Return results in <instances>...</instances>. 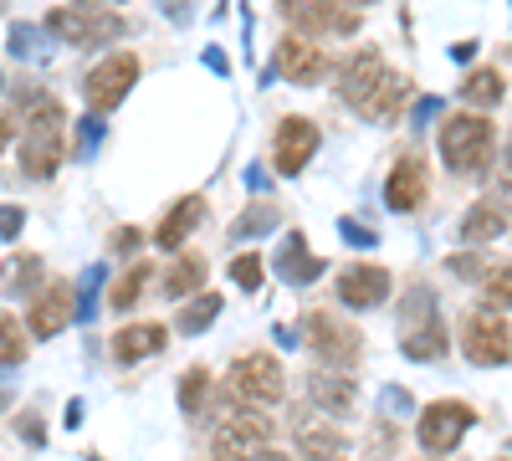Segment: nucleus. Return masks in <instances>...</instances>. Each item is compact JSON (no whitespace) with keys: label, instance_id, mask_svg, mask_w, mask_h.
<instances>
[{"label":"nucleus","instance_id":"obj_1","mask_svg":"<svg viewBox=\"0 0 512 461\" xmlns=\"http://www.w3.org/2000/svg\"><path fill=\"white\" fill-rule=\"evenodd\" d=\"M62 154H67L62 103L57 98H36V108L26 113V129H21V175L52 180L62 170Z\"/></svg>","mask_w":512,"mask_h":461},{"label":"nucleus","instance_id":"obj_2","mask_svg":"<svg viewBox=\"0 0 512 461\" xmlns=\"http://www.w3.org/2000/svg\"><path fill=\"white\" fill-rule=\"evenodd\" d=\"M497 154V129L487 113H451L441 123V159L451 175H487Z\"/></svg>","mask_w":512,"mask_h":461},{"label":"nucleus","instance_id":"obj_3","mask_svg":"<svg viewBox=\"0 0 512 461\" xmlns=\"http://www.w3.org/2000/svg\"><path fill=\"white\" fill-rule=\"evenodd\" d=\"M303 344L318 364L328 369H354L364 359V333L344 318V313H328V308H313L303 313Z\"/></svg>","mask_w":512,"mask_h":461},{"label":"nucleus","instance_id":"obj_4","mask_svg":"<svg viewBox=\"0 0 512 461\" xmlns=\"http://www.w3.org/2000/svg\"><path fill=\"white\" fill-rule=\"evenodd\" d=\"M47 31L57 41H67V47H108V41H118L128 31V21L118 11H108L103 0H82V6H57L47 11Z\"/></svg>","mask_w":512,"mask_h":461},{"label":"nucleus","instance_id":"obj_5","mask_svg":"<svg viewBox=\"0 0 512 461\" xmlns=\"http://www.w3.org/2000/svg\"><path fill=\"white\" fill-rule=\"evenodd\" d=\"M226 390L236 405H282L287 400V369L277 354H241L231 369H226Z\"/></svg>","mask_w":512,"mask_h":461},{"label":"nucleus","instance_id":"obj_6","mask_svg":"<svg viewBox=\"0 0 512 461\" xmlns=\"http://www.w3.org/2000/svg\"><path fill=\"white\" fill-rule=\"evenodd\" d=\"M400 354L415 359V364H431L446 354V323L436 313V298L425 287L410 292V303H405V323H400Z\"/></svg>","mask_w":512,"mask_h":461},{"label":"nucleus","instance_id":"obj_7","mask_svg":"<svg viewBox=\"0 0 512 461\" xmlns=\"http://www.w3.org/2000/svg\"><path fill=\"white\" fill-rule=\"evenodd\" d=\"M461 354L482 364V369H497L512 359V323L502 318V308H472L461 318Z\"/></svg>","mask_w":512,"mask_h":461},{"label":"nucleus","instance_id":"obj_8","mask_svg":"<svg viewBox=\"0 0 512 461\" xmlns=\"http://www.w3.org/2000/svg\"><path fill=\"white\" fill-rule=\"evenodd\" d=\"M277 11L287 26H297V36H354L359 31V11L349 0H277Z\"/></svg>","mask_w":512,"mask_h":461},{"label":"nucleus","instance_id":"obj_9","mask_svg":"<svg viewBox=\"0 0 512 461\" xmlns=\"http://www.w3.org/2000/svg\"><path fill=\"white\" fill-rule=\"evenodd\" d=\"M139 57L134 52H113V57H103L88 77H82V98H88V108L103 118V113H113L128 93H134V82H139Z\"/></svg>","mask_w":512,"mask_h":461},{"label":"nucleus","instance_id":"obj_10","mask_svg":"<svg viewBox=\"0 0 512 461\" xmlns=\"http://www.w3.org/2000/svg\"><path fill=\"white\" fill-rule=\"evenodd\" d=\"M272 415L262 410V405H236L226 421H221V431H216V461H241V456H251V451H262V446H272Z\"/></svg>","mask_w":512,"mask_h":461},{"label":"nucleus","instance_id":"obj_11","mask_svg":"<svg viewBox=\"0 0 512 461\" xmlns=\"http://www.w3.org/2000/svg\"><path fill=\"white\" fill-rule=\"evenodd\" d=\"M472 426H477V410L466 400H431L420 410V446L431 456H451Z\"/></svg>","mask_w":512,"mask_h":461},{"label":"nucleus","instance_id":"obj_12","mask_svg":"<svg viewBox=\"0 0 512 461\" xmlns=\"http://www.w3.org/2000/svg\"><path fill=\"white\" fill-rule=\"evenodd\" d=\"M384 57L374 52V47H364V52H354L349 62H338V77H333V93H338V103H349V108H364L369 98H374V88L384 82Z\"/></svg>","mask_w":512,"mask_h":461},{"label":"nucleus","instance_id":"obj_13","mask_svg":"<svg viewBox=\"0 0 512 461\" xmlns=\"http://www.w3.org/2000/svg\"><path fill=\"white\" fill-rule=\"evenodd\" d=\"M318 154V123L308 118H282L277 123V139H272V164L277 175H303Z\"/></svg>","mask_w":512,"mask_h":461},{"label":"nucleus","instance_id":"obj_14","mask_svg":"<svg viewBox=\"0 0 512 461\" xmlns=\"http://www.w3.org/2000/svg\"><path fill=\"white\" fill-rule=\"evenodd\" d=\"M292 441H297V456L303 461H349V436L328 421H318L313 410L292 415Z\"/></svg>","mask_w":512,"mask_h":461},{"label":"nucleus","instance_id":"obj_15","mask_svg":"<svg viewBox=\"0 0 512 461\" xmlns=\"http://www.w3.org/2000/svg\"><path fill=\"white\" fill-rule=\"evenodd\" d=\"M277 72L287 82H297V88H313V82H323L333 72L328 52L318 47V41L308 36H282V47H277Z\"/></svg>","mask_w":512,"mask_h":461},{"label":"nucleus","instance_id":"obj_16","mask_svg":"<svg viewBox=\"0 0 512 461\" xmlns=\"http://www.w3.org/2000/svg\"><path fill=\"white\" fill-rule=\"evenodd\" d=\"M72 318H77V292H72V282H47V287H41V298L31 303L26 328H31V339H57Z\"/></svg>","mask_w":512,"mask_h":461},{"label":"nucleus","instance_id":"obj_17","mask_svg":"<svg viewBox=\"0 0 512 461\" xmlns=\"http://www.w3.org/2000/svg\"><path fill=\"white\" fill-rule=\"evenodd\" d=\"M395 292V277H390V267H374V262H354L344 277H338V298H344L354 313H369V308H379L384 298Z\"/></svg>","mask_w":512,"mask_h":461},{"label":"nucleus","instance_id":"obj_18","mask_svg":"<svg viewBox=\"0 0 512 461\" xmlns=\"http://www.w3.org/2000/svg\"><path fill=\"white\" fill-rule=\"evenodd\" d=\"M354 374L349 369H328V364H318V369H308V405L313 410H323V415H349L354 410Z\"/></svg>","mask_w":512,"mask_h":461},{"label":"nucleus","instance_id":"obj_19","mask_svg":"<svg viewBox=\"0 0 512 461\" xmlns=\"http://www.w3.org/2000/svg\"><path fill=\"white\" fill-rule=\"evenodd\" d=\"M425 190H431V175H425V159H415V154H405L395 170H390V180H384V205L390 211H400V216H410L415 205L425 200Z\"/></svg>","mask_w":512,"mask_h":461},{"label":"nucleus","instance_id":"obj_20","mask_svg":"<svg viewBox=\"0 0 512 461\" xmlns=\"http://www.w3.org/2000/svg\"><path fill=\"white\" fill-rule=\"evenodd\" d=\"M164 344H169L164 323H128V328H118L113 339H108V349H113V359H118V364L154 359V354H164Z\"/></svg>","mask_w":512,"mask_h":461},{"label":"nucleus","instance_id":"obj_21","mask_svg":"<svg viewBox=\"0 0 512 461\" xmlns=\"http://www.w3.org/2000/svg\"><path fill=\"white\" fill-rule=\"evenodd\" d=\"M200 221H205V200H200V195H185V200L169 205V216L159 221L154 241H159L164 251H180V246H185V236H190Z\"/></svg>","mask_w":512,"mask_h":461},{"label":"nucleus","instance_id":"obj_22","mask_svg":"<svg viewBox=\"0 0 512 461\" xmlns=\"http://www.w3.org/2000/svg\"><path fill=\"white\" fill-rule=\"evenodd\" d=\"M405 103H410V77L405 72H384V82L374 88V98L359 108L369 123H395L400 113H405Z\"/></svg>","mask_w":512,"mask_h":461},{"label":"nucleus","instance_id":"obj_23","mask_svg":"<svg viewBox=\"0 0 512 461\" xmlns=\"http://www.w3.org/2000/svg\"><path fill=\"white\" fill-rule=\"evenodd\" d=\"M277 272H282L287 282H318L323 257H318V251H308V241H303V236H287V241H282V251H277Z\"/></svg>","mask_w":512,"mask_h":461},{"label":"nucleus","instance_id":"obj_24","mask_svg":"<svg viewBox=\"0 0 512 461\" xmlns=\"http://www.w3.org/2000/svg\"><path fill=\"white\" fill-rule=\"evenodd\" d=\"M507 231V211H502V200H477L472 211L461 216V236L466 241H492Z\"/></svg>","mask_w":512,"mask_h":461},{"label":"nucleus","instance_id":"obj_25","mask_svg":"<svg viewBox=\"0 0 512 461\" xmlns=\"http://www.w3.org/2000/svg\"><path fill=\"white\" fill-rule=\"evenodd\" d=\"M461 98L472 108H497L502 103V72L497 67H472L461 77Z\"/></svg>","mask_w":512,"mask_h":461},{"label":"nucleus","instance_id":"obj_26","mask_svg":"<svg viewBox=\"0 0 512 461\" xmlns=\"http://www.w3.org/2000/svg\"><path fill=\"white\" fill-rule=\"evenodd\" d=\"M200 282H205V257L185 251V257H175V267L164 272V298H190V292H200Z\"/></svg>","mask_w":512,"mask_h":461},{"label":"nucleus","instance_id":"obj_27","mask_svg":"<svg viewBox=\"0 0 512 461\" xmlns=\"http://www.w3.org/2000/svg\"><path fill=\"white\" fill-rule=\"evenodd\" d=\"M149 262H134V267H123V277L108 287V308H118V313H128L139 303V292H144V282H149Z\"/></svg>","mask_w":512,"mask_h":461},{"label":"nucleus","instance_id":"obj_28","mask_svg":"<svg viewBox=\"0 0 512 461\" xmlns=\"http://www.w3.org/2000/svg\"><path fill=\"white\" fill-rule=\"evenodd\" d=\"M31 354V328H21L16 313L0 308V364H21Z\"/></svg>","mask_w":512,"mask_h":461},{"label":"nucleus","instance_id":"obj_29","mask_svg":"<svg viewBox=\"0 0 512 461\" xmlns=\"http://www.w3.org/2000/svg\"><path fill=\"white\" fill-rule=\"evenodd\" d=\"M216 313H221V298L216 292H200V298L185 303V313H180V333H205L210 323H216Z\"/></svg>","mask_w":512,"mask_h":461},{"label":"nucleus","instance_id":"obj_30","mask_svg":"<svg viewBox=\"0 0 512 461\" xmlns=\"http://www.w3.org/2000/svg\"><path fill=\"white\" fill-rule=\"evenodd\" d=\"M482 292L492 308H512V262H492L482 272Z\"/></svg>","mask_w":512,"mask_h":461},{"label":"nucleus","instance_id":"obj_31","mask_svg":"<svg viewBox=\"0 0 512 461\" xmlns=\"http://www.w3.org/2000/svg\"><path fill=\"white\" fill-rule=\"evenodd\" d=\"M205 395H210V369H190L185 380H180V410L195 415L205 405Z\"/></svg>","mask_w":512,"mask_h":461},{"label":"nucleus","instance_id":"obj_32","mask_svg":"<svg viewBox=\"0 0 512 461\" xmlns=\"http://www.w3.org/2000/svg\"><path fill=\"white\" fill-rule=\"evenodd\" d=\"M36 272H41V257H11L6 262V292H21V287H36Z\"/></svg>","mask_w":512,"mask_h":461},{"label":"nucleus","instance_id":"obj_33","mask_svg":"<svg viewBox=\"0 0 512 461\" xmlns=\"http://www.w3.org/2000/svg\"><path fill=\"white\" fill-rule=\"evenodd\" d=\"M262 272H267V262H262V257H251V251L231 262V282H236L241 292H256V287H262Z\"/></svg>","mask_w":512,"mask_h":461},{"label":"nucleus","instance_id":"obj_34","mask_svg":"<svg viewBox=\"0 0 512 461\" xmlns=\"http://www.w3.org/2000/svg\"><path fill=\"white\" fill-rule=\"evenodd\" d=\"M446 267L466 282H482V272L492 267V257H482V251H456V257H446Z\"/></svg>","mask_w":512,"mask_h":461},{"label":"nucleus","instance_id":"obj_35","mask_svg":"<svg viewBox=\"0 0 512 461\" xmlns=\"http://www.w3.org/2000/svg\"><path fill=\"white\" fill-rule=\"evenodd\" d=\"M262 226H272V205H251V211L231 226V236H256Z\"/></svg>","mask_w":512,"mask_h":461},{"label":"nucleus","instance_id":"obj_36","mask_svg":"<svg viewBox=\"0 0 512 461\" xmlns=\"http://www.w3.org/2000/svg\"><path fill=\"white\" fill-rule=\"evenodd\" d=\"M21 226H26V211H21V205H0V241L21 236Z\"/></svg>","mask_w":512,"mask_h":461},{"label":"nucleus","instance_id":"obj_37","mask_svg":"<svg viewBox=\"0 0 512 461\" xmlns=\"http://www.w3.org/2000/svg\"><path fill=\"white\" fill-rule=\"evenodd\" d=\"M241 461H292V456H282V451H272V446H262V451H251V456H241Z\"/></svg>","mask_w":512,"mask_h":461},{"label":"nucleus","instance_id":"obj_38","mask_svg":"<svg viewBox=\"0 0 512 461\" xmlns=\"http://www.w3.org/2000/svg\"><path fill=\"white\" fill-rule=\"evenodd\" d=\"M11 134H16V123H11V113H0V149H11Z\"/></svg>","mask_w":512,"mask_h":461},{"label":"nucleus","instance_id":"obj_39","mask_svg":"<svg viewBox=\"0 0 512 461\" xmlns=\"http://www.w3.org/2000/svg\"><path fill=\"white\" fill-rule=\"evenodd\" d=\"M507 185H512V149H507Z\"/></svg>","mask_w":512,"mask_h":461},{"label":"nucleus","instance_id":"obj_40","mask_svg":"<svg viewBox=\"0 0 512 461\" xmlns=\"http://www.w3.org/2000/svg\"><path fill=\"white\" fill-rule=\"evenodd\" d=\"M0 11H6V0H0Z\"/></svg>","mask_w":512,"mask_h":461},{"label":"nucleus","instance_id":"obj_41","mask_svg":"<svg viewBox=\"0 0 512 461\" xmlns=\"http://www.w3.org/2000/svg\"><path fill=\"white\" fill-rule=\"evenodd\" d=\"M359 6H369V0H359Z\"/></svg>","mask_w":512,"mask_h":461}]
</instances>
